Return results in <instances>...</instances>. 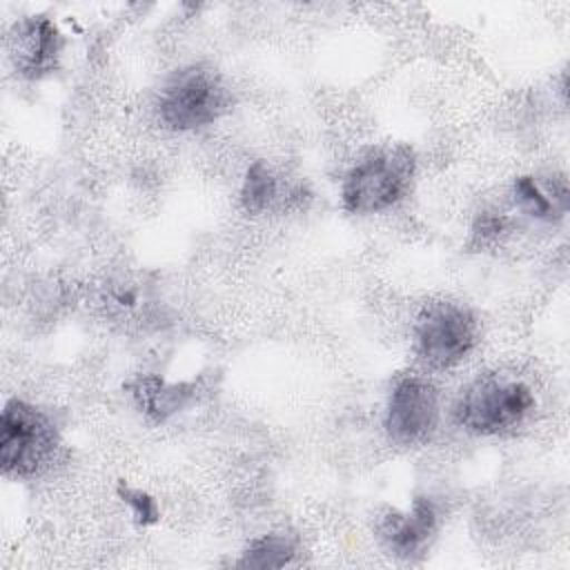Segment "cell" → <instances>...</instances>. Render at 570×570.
Wrapping results in <instances>:
<instances>
[{
    "instance_id": "3957f363",
    "label": "cell",
    "mask_w": 570,
    "mask_h": 570,
    "mask_svg": "<svg viewBox=\"0 0 570 570\" xmlns=\"http://www.w3.org/2000/svg\"><path fill=\"white\" fill-rule=\"evenodd\" d=\"M60 445L53 421L36 405L11 399L0 416V465L7 476L27 479L51 463Z\"/></svg>"
},
{
    "instance_id": "4fadbf2b",
    "label": "cell",
    "mask_w": 570,
    "mask_h": 570,
    "mask_svg": "<svg viewBox=\"0 0 570 570\" xmlns=\"http://www.w3.org/2000/svg\"><path fill=\"white\" fill-rule=\"evenodd\" d=\"M508 229V218L494 212H481L470 229V247L483 249L499 240V236Z\"/></svg>"
},
{
    "instance_id": "52a82bcc",
    "label": "cell",
    "mask_w": 570,
    "mask_h": 570,
    "mask_svg": "<svg viewBox=\"0 0 570 570\" xmlns=\"http://www.w3.org/2000/svg\"><path fill=\"white\" fill-rule=\"evenodd\" d=\"M65 38L56 22L45 16H24L9 33V56L24 78H42L51 73L62 56Z\"/></svg>"
},
{
    "instance_id": "7c38bea8",
    "label": "cell",
    "mask_w": 570,
    "mask_h": 570,
    "mask_svg": "<svg viewBox=\"0 0 570 570\" xmlns=\"http://www.w3.org/2000/svg\"><path fill=\"white\" fill-rule=\"evenodd\" d=\"M278 178L265 160H254L243 178L240 205L247 214H265L278 200Z\"/></svg>"
},
{
    "instance_id": "ba28073f",
    "label": "cell",
    "mask_w": 570,
    "mask_h": 570,
    "mask_svg": "<svg viewBox=\"0 0 570 570\" xmlns=\"http://www.w3.org/2000/svg\"><path fill=\"white\" fill-rule=\"evenodd\" d=\"M436 530L439 510L430 497H416L407 510H387L376 523L381 546L399 559L423 554Z\"/></svg>"
},
{
    "instance_id": "30bf717a",
    "label": "cell",
    "mask_w": 570,
    "mask_h": 570,
    "mask_svg": "<svg viewBox=\"0 0 570 570\" xmlns=\"http://www.w3.org/2000/svg\"><path fill=\"white\" fill-rule=\"evenodd\" d=\"M512 194H514L517 207L537 220H554V218L563 216L568 209L566 178H561L550 194L532 176H519L514 180Z\"/></svg>"
},
{
    "instance_id": "277c9868",
    "label": "cell",
    "mask_w": 570,
    "mask_h": 570,
    "mask_svg": "<svg viewBox=\"0 0 570 570\" xmlns=\"http://www.w3.org/2000/svg\"><path fill=\"white\" fill-rule=\"evenodd\" d=\"M532 405L534 396L525 383L490 374L461 390L454 416L463 430L492 436L519 425Z\"/></svg>"
},
{
    "instance_id": "6da1fadb",
    "label": "cell",
    "mask_w": 570,
    "mask_h": 570,
    "mask_svg": "<svg viewBox=\"0 0 570 570\" xmlns=\"http://www.w3.org/2000/svg\"><path fill=\"white\" fill-rule=\"evenodd\" d=\"M414 165V151L407 145L370 149L343 178V209L350 214H379L394 207L410 189Z\"/></svg>"
},
{
    "instance_id": "8992f818",
    "label": "cell",
    "mask_w": 570,
    "mask_h": 570,
    "mask_svg": "<svg viewBox=\"0 0 570 570\" xmlns=\"http://www.w3.org/2000/svg\"><path fill=\"white\" fill-rule=\"evenodd\" d=\"M385 432L396 445H421L439 425V394L421 376H403L394 383L385 407Z\"/></svg>"
},
{
    "instance_id": "7a4b0ae2",
    "label": "cell",
    "mask_w": 570,
    "mask_h": 570,
    "mask_svg": "<svg viewBox=\"0 0 570 570\" xmlns=\"http://www.w3.org/2000/svg\"><path fill=\"white\" fill-rule=\"evenodd\" d=\"M232 105V94L223 78L203 65L174 71L156 100L158 118L174 131H191L218 120Z\"/></svg>"
},
{
    "instance_id": "8fae6325",
    "label": "cell",
    "mask_w": 570,
    "mask_h": 570,
    "mask_svg": "<svg viewBox=\"0 0 570 570\" xmlns=\"http://www.w3.org/2000/svg\"><path fill=\"white\" fill-rule=\"evenodd\" d=\"M296 554V539L285 532H269L256 537L240 552L236 566L240 568H283Z\"/></svg>"
},
{
    "instance_id": "9c48e42d",
    "label": "cell",
    "mask_w": 570,
    "mask_h": 570,
    "mask_svg": "<svg viewBox=\"0 0 570 570\" xmlns=\"http://www.w3.org/2000/svg\"><path fill=\"white\" fill-rule=\"evenodd\" d=\"M138 407L156 423H163L185 410L198 394L196 381L169 383L156 374H142L129 385Z\"/></svg>"
},
{
    "instance_id": "5b68a950",
    "label": "cell",
    "mask_w": 570,
    "mask_h": 570,
    "mask_svg": "<svg viewBox=\"0 0 570 570\" xmlns=\"http://www.w3.org/2000/svg\"><path fill=\"white\" fill-rule=\"evenodd\" d=\"M414 350L430 370H450L476 345V318L463 303L430 301L414 321Z\"/></svg>"
},
{
    "instance_id": "5bb4252c",
    "label": "cell",
    "mask_w": 570,
    "mask_h": 570,
    "mask_svg": "<svg viewBox=\"0 0 570 570\" xmlns=\"http://www.w3.org/2000/svg\"><path fill=\"white\" fill-rule=\"evenodd\" d=\"M118 494L120 499L129 505L136 523L140 525H151L158 521V505H156V499L138 488H127V485H120L118 488Z\"/></svg>"
}]
</instances>
